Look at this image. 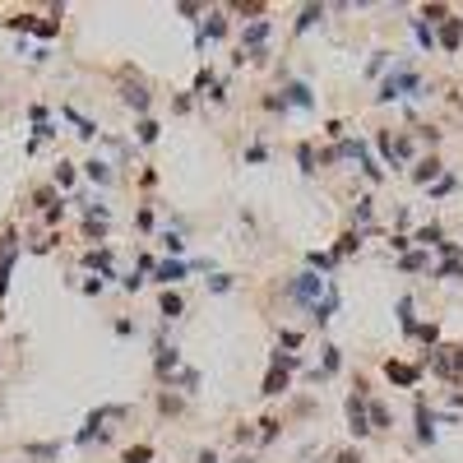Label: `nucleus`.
Wrapping results in <instances>:
<instances>
[{
  "mask_svg": "<svg viewBox=\"0 0 463 463\" xmlns=\"http://www.w3.org/2000/svg\"><path fill=\"white\" fill-rule=\"evenodd\" d=\"M413 88H422V79L413 75V70H408V65H399V70H394V75L385 79V88H380V97H403V93H413Z\"/></svg>",
  "mask_w": 463,
  "mask_h": 463,
  "instance_id": "nucleus-1",
  "label": "nucleus"
},
{
  "mask_svg": "<svg viewBox=\"0 0 463 463\" xmlns=\"http://www.w3.org/2000/svg\"><path fill=\"white\" fill-rule=\"evenodd\" d=\"M431 370L454 380V375L463 370V348H440V352H431Z\"/></svg>",
  "mask_w": 463,
  "mask_h": 463,
  "instance_id": "nucleus-2",
  "label": "nucleus"
},
{
  "mask_svg": "<svg viewBox=\"0 0 463 463\" xmlns=\"http://www.w3.org/2000/svg\"><path fill=\"white\" fill-rule=\"evenodd\" d=\"M320 287H324V278H315V274H301V278H292V287H287V296H292V301H310V306H315V296H320Z\"/></svg>",
  "mask_w": 463,
  "mask_h": 463,
  "instance_id": "nucleus-3",
  "label": "nucleus"
},
{
  "mask_svg": "<svg viewBox=\"0 0 463 463\" xmlns=\"http://www.w3.org/2000/svg\"><path fill=\"white\" fill-rule=\"evenodd\" d=\"M389 380H394V385H403V389H413L417 385V366H408V361H389Z\"/></svg>",
  "mask_w": 463,
  "mask_h": 463,
  "instance_id": "nucleus-4",
  "label": "nucleus"
},
{
  "mask_svg": "<svg viewBox=\"0 0 463 463\" xmlns=\"http://www.w3.org/2000/svg\"><path fill=\"white\" fill-rule=\"evenodd\" d=\"M435 417L426 413V403H417V440H422V445H431L435 440V426H431Z\"/></svg>",
  "mask_w": 463,
  "mask_h": 463,
  "instance_id": "nucleus-5",
  "label": "nucleus"
},
{
  "mask_svg": "<svg viewBox=\"0 0 463 463\" xmlns=\"http://www.w3.org/2000/svg\"><path fill=\"white\" fill-rule=\"evenodd\" d=\"M459 37H463V19H445V23H440V42H445V51H459Z\"/></svg>",
  "mask_w": 463,
  "mask_h": 463,
  "instance_id": "nucleus-6",
  "label": "nucleus"
},
{
  "mask_svg": "<svg viewBox=\"0 0 463 463\" xmlns=\"http://www.w3.org/2000/svg\"><path fill=\"white\" fill-rule=\"evenodd\" d=\"M366 417H370V431H389V422H394L385 403H370V408H366Z\"/></svg>",
  "mask_w": 463,
  "mask_h": 463,
  "instance_id": "nucleus-7",
  "label": "nucleus"
},
{
  "mask_svg": "<svg viewBox=\"0 0 463 463\" xmlns=\"http://www.w3.org/2000/svg\"><path fill=\"white\" fill-rule=\"evenodd\" d=\"M23 454H28L32 463H56V454H61V445H23Z\"/></svg>",
  "mask_w": 463,
  "mask_h": 463,
  "instance_id": "nucleus-8",
  "label": "nucleus"
},
{
  "mask_svg": "<svg viewBox=\"0 0 463 463\" xmlns=\"http://www.w3.org/2000/svg\"><path fill=\"white\" fill-rule=\"evenodd\" d=\"M283 389H287V370H283V366H274L269 375H264V394L274 399V394H283Z\"/></svg>",
  "mask_w": 463,
  "mask_h": 463,
  "instance_id": "nucleus-9",
  "label": "nucleus"
},
{
  "mask_svg": "<svg viewBox=\"0 0 463 463\" xmlns=\"http://www.w3.org/2000/svg\"><path fill=\"white\" fill-rule=\"evenodd\" d=\"M440 171H445L440 167V158H422V162L413 167V181H431V176H440Z\"/></svg>",
  "mask_w": 463,
  "mask_h": 463,
  "instance_id": "nucleus-10",
  "label": "nucleus"
},
{
  "mask_svg": "<svg viewBox=\"0 0 463 463\" xmlns=\"http://www.w3.org/2000/svg\"><path fill=\"white\" fill-rule=\"evenodd\" d=\"M158 306H162V315H167V320H176V315H181V310H185V301H181V292H171V287H167Z\"/></svg>",
  "mask_w": 463,
  "mask_h": 463,
  "instance_id": "nucleus-11",
  "label": "nucleus"
},
{
  "mask_svg": "<svg viewBox=\"0 0 463 463\" xmlns=\"http://www.w3.org/2000/svg\"><path fill=\"white\" fill-rule=\"evenodd\" d=\"M181 278H185V264L181 260H176V264H158V283H181Z\"/></svg>",
  "mask_w": 463,
  "mask_h": 463,
  "instance_id": "nucleus-12",
  "label": "nucleus"
},
{
  "mask_svg": "<svg viewBox=\"0 0 463 463\" xmlns=\"http://www.w3.org/2000/svg\"><path fill=\"white\" fill-rule=\"evenodd\" d=\"M84 171H88L97 185H107V181H111V167H107V162H97V158H93V162H84Z\"/></svg>",
  "mask_w": 463,
  "mask_h": 463,
  "instance_id": "nucleus-13",
  "label": "nucleus"
},
{
  "mask_svg": "<svg viewBox=\"0 0 463 463\" xmlns=\"http://www.w3.org/2000/svg\"><path fill=\"white\" fill-rule=\"evenodd\" d=\"M264 32H269V23H264V19H255V23H250V28H246V37H241V42H250V46H255V51H260Z\"/></svg>",
  "mask_w": 463,
  "mask_h": 463,
  "instance_id": "nucleus-14",
  "label": "nucleus"
},
{
  "mask_svg": "<svg viewBox=\"0 0 463 463\" xmlns=\"http://www.w3.org/2000/svg\"><path fill=\"white\" fill-rule=\"evenodd\" d=\"M315 19H324V10H320V5H306V10H301V19H296V32H306Z\"/></svg>",
  "mask_w": 463,
  "mask_h": 463,
  "instance_id": "nucleus-15",
  "label": "nucleus"
},
{
  "mask_svg": "<svg viewBox=\"0 0 463 463\" xmlns=\"http://www.w3.org/2000/svg\"><path fill=\"white\" fill-rule=\"evenodd\" d=\"M287 102H292V107H310V88L306 84H292V88H287Z\"/></svg>",
  "mask_w": 463,
  "mask_h": 463,
  "instance_id": "nucleus-16",
  "label": "nucleus"
},
{
  "mask_svg": "<svg viewBox=\"0 0 463 463\" xmlns=\"http://www.w3.org/2000/svg\"><path fill=\"white\" fill-rule=\"evenodd\" d=\"M357 246H361V232H348V236L339 241V250H334V260H339V255H352Z\"/></svg>",
  "mask_w": 463,
  "mask_h": 463,
  "instance_id": "nucleus-17",
  "label": "nucleus"
},
{
  "mask_svg": "<svg viewBox=\"0 0 463 463\" xmlns=\"http://www.w3.org/2000/svg\"><path fill=\"white\" fill-rule=\"evenodd\" d=\"M125 102H130L135 111H149V93L144 88H125Z\"/></svg>",
  "mask_w": 463,
  "mask_h": 463,
  "instance_id": "nucleus-18",
  "label": "nucleus"
},
{
  "mask_svg": "<svg viewBox=\"0 0 463 463\" xmlns=\"http://www.w3.org/2000/svg\"><path fill=\"white\" fill-rule=\"evenodd\" d=\"M171 366H176V352H171V348H158V375H167Z\"/></svg>",
  "mask_w": 463,
  "mask_h": 463,
  "instance_id": "nucleus-19",
  "label": "nucleus"
},
{
  "mask_svg": "<svg viewBox=\"0 0 463 463\" xmlns=\"http://www.w3.org/2000/svg\"><path fill=\"white\" fill-rule=\"evenodd\" d=\"M153 459V449L149 445H135V449H125V463H149Z\"/></svg>",
  "mask_w": 463,
  "mask_h": 463,
  "instance_id": "nucleus-20",
  "label": "nucleus"
},
{
  "mask_svg": "<svg viewBox=\"0 0 463 463\" xmlns=\"http://www.w3.org/2000/svg\"><path fill=\"white\" fill-rule=\"evenodd\" d=\"M417 241H422V246H440V227H435V223L431 227H422L417 232Z\"/></svg>",
  "mask_w": 463,
  "mask_h": 463,
  "instance_id": "nucleus-21",
  "label": "nucleus"
},
{
  "mask_svg": "<svg viewBox=\"0 0 463 463\" xmlns=\"http://www.w3.org/2000/svg\"><path fill=\"white\" fill-rule=\"evenodd\" d=\"M88 264H93V269H102V274H111V255H107V250H93Z\"/></svg>",
  "mask_w": 463,
  "mask_h": 463,
  "instance_id": "nucleus-22",
  "label": "nucleus"
},
{
  "mask_svg": "<svg viewBox=\"0 0 463 463\" xmlns=\"http://www.w3.org/2000/svg\"><path fill=\"white\" fill-rule=\"evenodd\" d=\"M139 139H144V144H153V139H158V121L144 116V121H139Z\"/></svg>",
  "mask_w": 463,
  "mask_h": 463,
  "instance_id": "nucleus-23",
  "label": "nucleus"
},
{
  "mask_svg": "<svg viewBox=\"0 0 463 463\" xmlns=\"http://www.w3.org/2000/svg\"><path fill=\"white\" fill-rule=\"evenodd\" d=\"M204 32H209V37H223V32H227V23H223V15H209V23H204Z\"/></svg>",
  "mask_w": 463,
  "mask_h": 463,
  "instance_id": "nucleus-24",
  "label": "nucleus"
},
{
  "mask_svg": "<svg viewBox=\"0 0 463 463\" xmlns=\"http://www.w3.org/2000/svg\"><path fill=\"white\" fill-rule=\"evenodd\" d=\"M352 223L361 227V223H370V200H357V209H352Z\"/></svg>",
  "mask_w": 463,
  "mask_h": 463,
  "instance_id": "nucleus-25",
  "label": "nucleus"
},
{
  "mask_svg": "<svg viewBox=\"0 0 463 463\" xmlns=\"http://www.w3.org/2000/svg\"><path fill=\"white\" fill-rule=\"evenodd\" d=\"M422 15L431 19V23H445V19H449V10H445V5H426V10H422Z\"/></svg>",
  "mask_w": 463,
  "mask_h": 463,
  "instance_id": "nucleus-26",
  "label": "nucleus"
},
{
  "mask_svg": "<svg viewBox=\"0 0 463 463\" xmlns=\"http://www.w3.org/2000/svg\"><path fill=\"white\" fill-rule=\"evenodd\" d=\"M296 158H301V171H315V153H310V144H301Z\"/></svg>",
  "mask_w": 463,
  "mask_h": 463,
  "instance_id": "nucleus-27",
  "label": "nucleus"
},
{
  "mask_svg": "<svg viewBox=\"0 0 463 463\" xmlns=\"http://www.w3.org/2000/svg\"><path fill=\"white\" fill-rule=\"evenodd\" d=\"M56 185H75V167H70V162L56 167Z\"/></svg>",
  "mask_w": 463,
  "mask_h": 463,
  "instance_id": "nucleus-28",
  "label": "nucleus"
},
{
  "mask_svg": "<svg viewBox=\"0 0 463 463\" xmlns=\"http://www.w3.org/2000/svg\"><path fill=\"white\" fill-rule=\"evenodd\" d=\"M162 246H167L171 255H181V250H185V241H181V236H176V232H167V236H162Z\"/></svg>",
  "mask_w": 463,
  "mask_h": 463,
  "instance_id": "nucleus-29",
  "label": "nucleus"
},
{
  "mask_svg": "<svg viewBox=\"0 0 463 463\" xmlns=\"http://www.w3.org/2000/svg\"><path fill=\"white\" fill-rule=\"evenodd\" d=\"M329 370H339V348H324V375Z\"/></svg>",
  "mask_w": 463,
  "mask_h": 463,
  "instance_id": "nucleus-30",
  "label": "nucleus"
},
{
  "mask_svg": "<svg viewBox=\"0 0 463 463\" xmlns=\"http://www.w3.org/2000/svg\"><path fill=\"white\" fill-rule=\"evenodd\" d=\"M417 339H426V343H435V339H440V329H435V324H422V329H417Z\"/></svg>",
  "mask_w": 463,
  "mask_h": 463,
  "instance_id": "nucleus-31",
  "label": "nucleus"
},
{
  "mask_svg": "<svg viewBox=\"0 0 463 463\" xmlns=\"http://www.w3.org/2000/svg\"><path fill=\"white\" fill-rule=\"evenodd\" d=\"M422 264H426V255H403V269H408V274H413V269H422Z\"/></svg>",
  "mask_w": 463,
  "mask_h": 463,
  "instance_id": "nucleus-32",
  "label": "nucleus"
},
{
  "mask_svg": "<svg viewBox=\"0 0 463 463\" xmlns=\"http://www.w3.org/2000/svg\"><path fill=\"white\" fill-rule=\"evenodd\" d=\"M260 426H264V431H260V435H264V440H274V435H278V422H274V417H264Z\"/></svg>",
  "mask_w": 463,
  "mask_h": 463,
  "instance_id": "nucleus-33",
  "label": "nucleus"
},
{
  "mask_svg": "<svg viewBox=\"0 0 463 463\" xmlns=\"http://www.w3.org/2000/svg\"><path fill=\"white\" fill-rule=\"evenodd\" d=\"M339 463H361V449H343V454H339Z\"/></svg>",
  "mask_w": 463,
  "mask_h": 463,
  "instance_id": "nucleus-34",
  "label": "nucleus"
},
{
  "mask_svg": "<svg viewBox=\"0 0 463 463\" xmlns=\"http://www.w3.org/2000/svg\"><path fill=\"white\" fill-rule=\"evenodd\" d=\"M200 463H218V454H214V449H204V454H200Z\"/></svg>",
  "mask_w": 463,
  "mask_h": 463,
  "instance_id": "nucleus-35",
  "label": "nucleus"
}]
</instances>
